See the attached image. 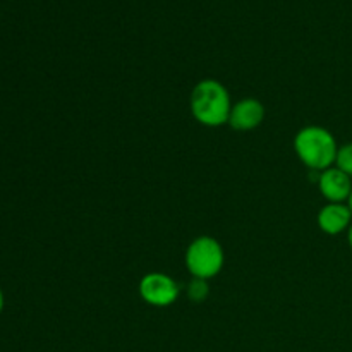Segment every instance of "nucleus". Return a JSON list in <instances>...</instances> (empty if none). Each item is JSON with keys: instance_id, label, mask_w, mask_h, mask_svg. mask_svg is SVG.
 Instances as JSON below:
<instances>
[{"instance_id": "f8f14e48", "label": "nucleus", "mask_w": 352, "mask_h": 352, "mask_svg": "<svg viewBox=\"0 0 352 352\" xmlns=\"http://www.w3.org/2000/svg\"><path fill=\"white\" fill-rule=\"evenodd\" d=\"M347 206H349V208H351V212H352V191H351V196H349V199H347Z\"/></svg>"}, {"instance_id": "f03ea898", "label": "nucleus", "mask_w": 352, "mask_h": 352, "mask_svg": "<svg viewBox=\"0 0 352 352\" xmlns=\"http://www.w3.org/2000/svg\"><path fill=\"white\" fill-rule=\"evenodd\" d=\"M294 151L306 167L323 172L336 165L339 144L329 129L308 126L296 134Z\"/></svg>"}, {"instance_id": "9b49d317", "label": "nucleus", "mask_w": 352, "mask_h": 352, "mask_svg": "<svg viewBox=\"0 0 352 352\" xmlns=\"http://www.w3.org/2000/svg\"><path fill=\"white\" fill-rule=\"evenodd\" d=\"M2 309H3V292L2 289H0V313H2Z\"/></svg>"}, {"instance_id": "423d86ee", "label": "nucleus", "mask_w": 352, "mask_h": 352, "mask_svg": "<svg viewBox=\"0 0 352 352\" xmlns=\"http://www.w3.org/2000/svg\"><path fill=\"white\" fill-rule=\"evenodd\" d=\"M318 188L323 198L329 199V203H344L351 196L352 177L333 165L320 174Z\"/></svg>"}, {"instance_id": "1a4fd4ad", "label": "nucleus", "mask_w": 352, "mask_h": 352, "mask_svg": "<svg viewBox=\"0 0 352 352\" xmlns=\"http://www.w3.org/2000/svg\"><path fill=\"white\" fill-rule=\"evenodd\" d=\"M208 280H201V278H192V282L189 284V298L192 301L199 302L208 296Z\"/></svg>"}, {"instance_id": "9d476101", "label": "nucleus", "mask_w": 352, "mask_h": 352, "mask_svg": "<svg viewBox=\"0 0 352 352\" xmlns=\"http://www.w3.org/2000/svg\"><path fill=\"white\" fill-rule=\"evenodd\" d=\"M347 241H349V246L352 250V226L349 227V230H347Z\"/></svg>"}, {"instance_id": "6e6552de", "label": "nucleus", "mask_w": 352, "mask_h": 352, "mask_svg": "<svg viewBox=\"0 0 352 352\" xmlns=\"http://www.w3.org/2000/svg\"><path fill=\"white\" fill-rule=\"evenodd\" d=\"M336 167L352 177V143L339 146L336 158Z\"/></svg>"}, {"instance_id": "39448f33", "label": "nucleus", "mask_w": 352, "mask_h": 352, "mask_svg": "<svg viewBox=\"0 0 352 352\" xmlns=\"http://www.w3.org/2000/svg\"><path fill=\"white\" fill-rule=\"evenodd\" d=\"M263 103L256 98H243L232 105L227 124L236 131H253L263 122Z\"/></svg>"}, {"instance_id": "7ed1b4c3", "label": "nucleus", "mask_w": 352, "mask_h": 352, "mask_svg": "<svg viewBox=\"0 0 352 352\" xmlns=\"http://www.w3.org/2000/svg\"><path fill=\"white\" fill-rule=\"evenodd\" d=\"M184 260L192 278L210 280L222 272L226 254L219 241L210 236H201L189 244Z\"/></svg>"}, {"instance_id": "f257e3e1", "label": "nucleus", "mask_w": 352, "mask_h": 352, "mask_svg": "<svg viewBox=\"0 0 352 352\" xmlns=\"http://www.w3.org/2000/svg\"><path fill=\"white\" fill-rule=\"evenodd\" d=\"M230 95L217 79H203L192 88L191 113L201 126L219 127L229 122Z\"/></svg>"}, {"instance_id": "0eeeda50", "label": "nucleus", "mask_w": 352, "mask_h": 352, "mask_svg": "<svg viewBox=\"0 0 352 352\" xmlns=\"http://www.w3.org/2000/svg\"><path fill=\"white\" fill-rule=\"evenodd\" d=\"M318 227L329 236H339L352 226V212L346 203H329L316 217Z\"/></svg>"}, {"instance_id": "20e7f679", "label": "nucleus", "mask_w": 352, "mask_h": 352, "mask_svg": "<svg viewBox=\"0 0 352 352\" xmlns=\"http://www.w3.org/2000/svg\"><path fill=\"white\" fill-rule=\"evenodd\" d=\"M140 296L146 305L155 306V308H167L177 301L179 285L168 275L153 272L141 278Z\"/></svg>"}]
</instances>
